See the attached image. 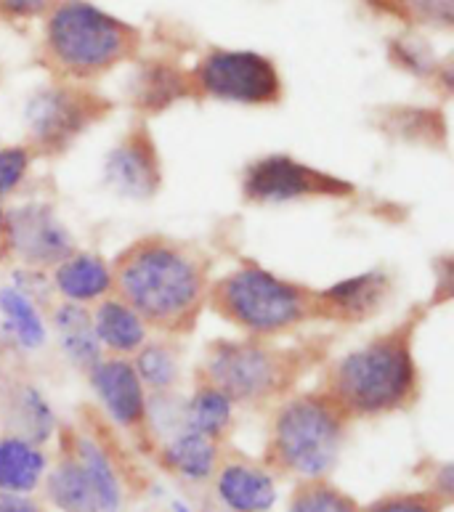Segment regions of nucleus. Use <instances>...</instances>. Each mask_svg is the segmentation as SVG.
Segmentation results:
<instances>
[{
	"mask_svg": "<svg viewBox=\"0 0 454 512\" xmlns=\"http://www.w3.org/2000/svg\"><path fill=\"white\" fill-rule=\"evenodd\" d=\"M112 282L144 324L181 329L194 319L205 292L200 263L168 242H141L117 260Z\"/></svg>",
	"mask_w": 454,
	"mask_h": 512,
	"instance_id": "1",
	"label": "nucleus"
},
{
	"mask_svg": "<svg viewBox=\"0 0 454 512\" xmlns=\"http://www.w3.org/2000/svg\"><path fill=\"white\" fill-rule=\"evenodd\" d=\"M415 385L407 337H380L348 353L335 369V401L354 414H380L404 404Z\"/></svg>",
	"mask_w": 454,
	"mask_h": 512,
	"instance_id": "2",
	"label": "nucleus"
},
{
	"mask_svg": "<svg viewBox=\"0 0 454 512\" xmlns=\"http://www.w3.org/2000/svg\"><path fill=\"white\" fill-rule=\"evenodd\" d=\"M48 51L72 75H96L131 51L133 32L83 0H64L46 27Z\"/></svg>",
	"mask_w": 454,
	"mask_h": 512,
	"instance_id": "3",
	"label": "nucleus"
},
{
	"mask_svg": "<svg viewBox=\"0 0 454 512\" xmlns=\"http://www.w3.org/2000/svg\"><path fill=\"white\" fill-rule=\"evenodd\" d=\"M343 441L338 409L322 398H295L277 414L274 451L279 462L303 478H322L335 467Z\"/></svg>",
	"mask_w": 454,
	"mask_h": 512,
	"instance_id": "4",
	"label": "nucleus"
},
{
	"mask_svg": "<svg viewBox=\"0 0 454 512\" xmlns=\"http://www.w3.org/2000/svg\"><path fill=\"white\" fill-rule=\"evenodd\" d=\"M213 306L250 332H279L301 321L308 303L295 284L263 268H239L218 282Z\"/></svg>",
	"mask_w": 454,
	"mask_h": 512,
	"instance_id": "5",
	"label": "nucleus"
},
{
	"mask_svg": "<svg viewBox=\"0 0 454 512\" xmlns=\"http://www.w3.org/2000/svg\"><path fill=\"white\" fill-rule=\"evenodd\" d=\"M197 75L208 96L234 104H271L282 93L274 64L253 51H213Z\"/></svg>",
	"mask_w": 454,
	"mask_h": 512,
	"instance_id": "6",
	"label": "nucleus"
},
{
	"mask_svg": "<svg viewBox=\"0 0 454 512\" xmlns=\"http://www.w3.org/2000/svg\"><path fill=\"white\" fill-rule=\"evenodd\" d=\"M242 189L250 202H263V205H279V202H293L303 197H340L351 192V186L338 178L324 176L319 170L301 165V162L274 154L266 160L253 162L245 170Z\"/></svg>",
	"mask_w": 454,
	"mask_h": 512,
	"instance_id": "7",
	"label": "nucleus"
},
{
	"mask_svg": "<svg viewBox=\"0 0 454 512\" xmlns=\"http://www.w3.org/2000/svg\"><path fill=\"white\" fill-rule=\"evenodd\" d=\"M210 385L229 401H258L271 396L282 380V367L269 351L250 343H224L210 353Z\"/></svg>",
	"mask_w": 454,
	"mask_h": 512,
	"instance_id": "8",
	"label": "nucleus"
},
{
	"mask_svg": "<svg viewBox=\"0 0 454 512\" xmlns=\"http://www.w3.org/2000/svg\"><path fill=\"white\" fill-rule=\"evenodd\" d=\"M6 237L30 266H59L72 255V239L46 205L16 207L6 215Z\"/></svg>",
	"mask_w": 454,
	"mask_h": 512,
	"instance_id": "9",
	"label": "nucleus"
},
{
	"mask_svg": "<svg viewBox=\"0 0 454 512\" xmlns=\"http://www.w3.org/2000/svg\"><path fill=\"white\" fill-rule=\"evenodd\" d=\"M91 120V104L64 88H46L27 104V128L46 149L67 146Z\"/></svg>",
	"mask_w": 454,
	"mask_h": 512,
	"instance_id": "10",
	"label": "nucleus"
},
{
	"mask_svg": "<svg viewBox=\"0 0 454 512\" xmlns=\"http://www.w3.org/2000/svg\"><path fill=\"white\" fill-rule=\"evenodd\" d=\"M104 178L117 194L131 199H147L157 192L160 184V168H157V154L154 146L144 133H133L117 144L107 154L104 162Z\"/></svg>",
	"mask_w": 454,
	"mask_h": 512,
	"instance_id": "11",
	"label": "nucleus"
},
{
	"mask_svg": "<svg viewBox=\"0 0 454 512\" xmlns=\"http://www.w3.org/2000/svg\"><path fill=\"white\" fill-rule=\"evenodd\" d=\"M91 383L117 425H136L144 417L147 398L133 364L123 359L99 361L91 369Z\"/></svg>",
	"mask_w": 454,
	"mask_h": 512,
	"instance_id": "12",
	"label": "nucleus"
},
{
	"mask_svg": "<svg viewBox=\"0 0 454 512\" xmlns=\"http://www.w3.org/2000/svg\"><path fill=\"white\" fill-rule=\"evenodd\" d=\"M218 497L231 512H266L277 502L269 475L250 465H229L218 475Z\"/></svg>",
	"mask_w": 454,
	"mask_h": 512,
	"instance_id": "13",
	"label": "nucleus"
},
{
	"mask_svg": "<svg viewBox=\"0 0 454 512\" xmlns=\"http://www.w3.org/2000/svg\"><path fill=\"white\" fill-rule=\"evenodd\" d=\"M46 473V454L22 436L0 438V491L27 494Z\"/></svg>",
	"mask_w": 454,
	"mask_h": 512,
	"instance_id": "14",
	"label": "nucleus"
},
{
	"mask_svg": "<svg viewBox=\"0 0 454 512\" xmlns=\"http://www.w3.org/2000/svg\"><path fill=\"white\" fill-rule=\"evenodd\" d=\"M54 282L64 298L80 306L107 295L112 287V271L96 255H70L56 266Z\"/></svg>",
	"mask_w": 454,
	"mask_h": 512,
	"instance_id": "15",
	"label": "nucleus"
},
{
	"mask_svg": "<svg viewBox=\"0 0 454 512\" xmlns=\"http://www.w3.org/2000/svg\"><path fill=\"white\" fill-rule=\"evenodd\" d=\"M56 332H59V343H62L64 353L75 361L77 367H96L99 364L101 343L93 329L91 314L77 303H67L56 311L54 316Z\"/></svg>",
	"mask_w": 454,
	"mask_h": 512,
	"instance_id": "16",
	"label": "nucleus"
},
{
	"mask_svg": "<svg viewBox=\"0 0 454 512\" xmlns=\"http://www.w3.org/2000/svg\"><path fill=\"white\" fill-rule=\"evenodd\" d=\"M91 319L99 343L112 348V351H136L144 343V337H147V324L133 314L123 300H107V303H101L99 311Z\"/></svg>",
	"mask_w": 454,
	"mask_h": 512,
	"instance_id": "17",
	"label": "nucleus"
},
{
	"mask_svg": "<svg viewBox=\"0 0 454 512\" xmlns=\"http://www.w3.org/2000/svg\"><path fill=\"white\" fill-rule=\"evenodd\" d=\"M0 319L11 340L22 345L24 351H35L46 343V327H43L38 308L19 287L0 290Z\"/></svg>",
	"mask_w": 454,
	"mask_h": 512,
	"instance_id": "18",
	"label": "nucleus"
},
{
	"mask_svg": "<svg viewBox=\"0 0 454 512\" xmlns=\"http://www.w3.org/2000/svg\"><path fill=\"white\" fill-rule=\"evenodd\" d=\"M216 459L218 451L213 438L189 433V430H181L165 446V462H168L170 470H176L178 475H184L189 481L210 478L213 470H216Z\"/></svg>",
	"mask_w": 454,
	"mask_h": 512,
	"instance_id": "19",
	"label": "nucleus"
},
{
	"mask_svg": "<svg viewBox=\"0 0 454 512\" xmlns=\"http://www.w3.org/2000/svg\"><path fill=\"white\" fill-rule=\"evenodd\" d=\"M48 497L64 512H99L96 494L80 459H64L48 475Z\"/></svg>",
	"mask_w": 454,
	"mask_h": 512,
	"instance_id": "20",
	"label": "nucleus"
},
{
	"mask_svg": "<svg viewBox=\"0 0 454 512\" xmlns=\"http://www.w3.org/2000/svg\"><path fill=\"white\" fill-rule=\"evenodd\" d=\"M77 459H80V465H83L85 475L91 481L99 512L120 510V499H123L120 497V483H117V475L107 454L93 444L91 438H80L77 441Z\"/></svg>",
	"mask_w": 454,
	"mask_h": 512,
	"instance_id": "21",
	"label": "nucleus"
},
{
	"mask_svg": "<svg viewBox=\"0 0 454 512\" xmlns=\"http://www.w3.org/2000/svg\"><path fill=\"white\" fill-rule=\"evenodd\" d=\"M231 420V401L218 388H205L186 404L184 430L216 438Z\"/></svg>",
	"mask_w": 454,
	"mask_h": 512,
	"instance_id": "22",
	"label": "nucleus"
},
{
	"mask_svg": "<svg viewBox=\"0 0 454 512\" xmlns=\"http://www.w3.org/2000/svg\"><path fill=\"white\" fill-rule=\"evenodd\" d=\"M383 298V276L364 274L348 282L335 284L332 290L324 292V300L330 303L340 314H356L362 316L367 311L378 306V300Z\"/></svg>",
	"mask_w": 454,
	"mask_h": 512,
	"instance_id": "23",
	"label": "nucleus"
},
{
	"mask_svg": "<svg viewBox=\"0 0 454 512\" xmlns=\"http://www.w3.org/2000/svg\"><path fill=\"white\" fill-rule=\"evenodd\" d=\"M11 401H14V417L19 430H22V438H27L32 444L46 441L51 436V430H54V412H51V406L43 401L38 390H16Z\"/></svg>",
	"mask_w": 454,
	"mask_h": 512,
	"instance_id": "24",
	"label": "nucleus"
},
{
	"mask_svg": "<svg viewBox=\"0 0 454 512\" xmlns=\"http://www.w3.org/2000/svg\"><path fill=\"white\" fill-rule=\"evenodd\" d=\"M136 375H139L141 385H149L154 390H165L176 383L178 367L173 353L162 345H152V348H144L136 359Z\"/></svg>",
	"mask_w": 454,
	"mask_h": 512,
	"instance_id": "25",
	"label": "nucleus"
},
{
	"mask_svg": "<svg viewBox=\"0 0 454 512\" xmlns=\"http://www.w3.org/2000/svg\"><path fill=\"white\" fill-rule=\"evenodd\" d=\"M290 512H356L354 502L324 483H308L295 494Z\"/></svg>",
	"mask_w": 454,
	"mask_h": 512,
	"instance_id": "26",
	"label": "nucleus"
},
{
	"mask_svg": "<svg viewBox=\"0 0 454 512\" xmlns=\"http://www.w3.org/2000/svg\"><path fill=\"white\" fill-rule=\"evenodd\" d=\"M27 165H30V157L24 149H16V146L0 149V197L11 194L16 186L22 184Z\"/></svg>",
	"mask_w": 454,
	"mask_h": 512,
	"instance_id": "27",
	"label": "nucleus"
},
{
	"mask_svg": "<svg viewBox=\"0 0 454 512\" xmlns=\"http://www.w3.org/2000/svg\"><path fill=\"white\" fill-rule=\"evenodd\" d=\"M404 6L415 19L436 27H449L454 19V0H404Z\"/></svg>",
	"mask_w": 454,
	"mask_h": 512,
	"instance_id": "28",
	"label": "nucleus"
},
{
	"mask_svg": "<svg viewBox=\"0 0 454 512\" xmlns=\"http://www.w3.org/2000/svg\"><path fill=\"white\" fill-rule=\"evenodd\" d=\"M176 91H181V80H178L173 72L168 69H152L147 75V99L149 101H170L176 96Z\"/></svg>",
	"mask_w": 454,
	"mask_h": 512,
	"instance_id": "29",
	"label": "nucleus"
},
{
	"mask_svg": "<svg viewBox=\"0 0 454 512\" xmlns=\"http://www.w3.org/2000/svg\"><path fill=\"white\" fill-rule=\"evenodd\" d=\"M364 512H439V505L428 497H391L380 499Z\"/></svg>",
	"mask_w": 454,
	"mask_h": 512,
	"instance_id": "30",
	"label": "nucleus"
},
{
	"mask_svg": "<svg viewBox=\"0 0 454 512\" xmlns=\"http://www.w3.org/2000/svg\"><path fill=\"white\" fill-rule=\"evenodd\" d=\"M51 0H0V16L8 19H24L46 11Z\"/></svg>",
	"mask_w": 454,
	"mask_h": 512,
	"instance_id": "31",
	"label": "nucleus"
},
{
	"mask_svg": "<svg viewBox=\"0 0 454 512\" xmlns=\"http://www.w3.org/2000/svg\"><path fill=\"white\" fill-rule=\"evenodd\" d=\"M0 512H40V507L24 494H8L0 491Z\"/></svg>",
	"mask_w": 454,
	"mask_h": 512,
	"instance_id": "32",
	"label": "nucleus"
},
{
	"mask_svg": "<svg viewBox=\"0 0 454 512\" xmlns=\"http://www.w3.org/2000/svg\"><path fill=\"white\" fill-rule=\"evenodd\" d=\"M0 234H6V213L0 210Z\"/></svg>",
	"mask_w": 454,
	"mask_h": 512,
	"instance_id": "33",
	"label": "nucleus"
},
{
	"mask_svg": "<svg viewBox=\"0 0 454 512\" xmlns=\"http://www.w3.org/2000/svg\"><path fill=\"white\" fill-rule=\"evenodd\" d=\"M176 512H189L184 505H176Z\"/></svg>",
	"mask_w": 454,
	"mask_h": 512,
	"instance_id": "34",
	"label": "nucleus"
}]
</instances>
